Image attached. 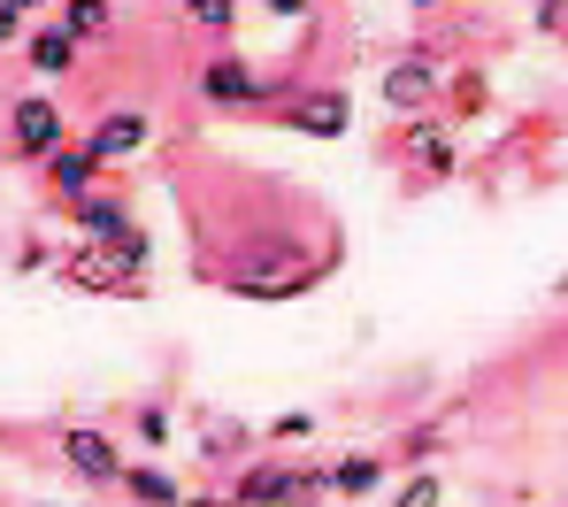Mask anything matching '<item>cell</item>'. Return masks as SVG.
<instances>
[{
	"label": "cell",
	"instance_id": "6da1fadb",
	"mask_svg": "<svg viewBox=\"0 0 568 507\" xmlns=\"http://www.w3.org/2000/svg\"><path fill=\"white\" fill-rule=\"evenodd\" d=\"M185 231H192V277L231 301H307L338 254L346 231L307 185H284L239 162H192L185 170Z\"/></svg>",
	"mask_w": 568,
	"mask_h": 507
},
{
	"label": "cell",
	"instance_id": "7a4b0ae2",
	"mask_svg": "<svg viewBox=\"0 0 568 507\" xmlns=\"http://www.w3.org/2000/svg\"><path fill=\"white\" fill-rule=\"evenodd\" d=\"M300 93V78L292 70H262V62H246L239 47H207L200 62H192V101L200 108H231V115H262V108H277Z\"/></svg>",
	"mask_w": 568,
	"mask_h": 507
},
{
	"label": "cell",
	"instance_id": "3957f363",
	"mask_svg": "<svg viewBox=\"0 0 568 507\" xmlns=\"http://www.w3.org/2000/svg\"><path fill=\"white\" fill-rule=\"evenodd\" d=\"M0 146H8V162H31V170H47L62 146H78V123H70V108H62L54 93H47V85H39V93H16V101H8Z\"/></svg>",
	"mask_w": 568,
	"mask_h": 507
},
{
	"label": "cell",
	"instance_id": "277c9868",
	"mask_svg": "<svg viewBox=\"0 0 568 507\" xmlns=\"http://www.w3.org/2000/svg\"><path fill=\"white\" fill-rule=\"evenodd\" d=\"M54 454H62V469H70L78 485H93V493H123V477H131V454H123V438H115L108 423H62V430H54Z\"/></svg>",
	"mask_w": 568,
	"mask_h": 507
},
{
	"label": "cell",
	"instance_id": "5b68a950",
	"mask_svg": "<svg viewBox=\"0 0 568 507\" xmlns=\"http://www.w3.org/2000/svg\"><path fill=\"white\" fill-rule=\"evenodd\" d=\"M78 139L100 154V170H123V162H139V154L162 139V123H154V108H139V101H108Z\"/></svg>",
	"mask_w": 568,
	"mask_h": 507
},
{
	"label": "cell",
	"instance_id": "8992f818",
	"mask_svg": "<svg viewBox=\"0 0 568 507\" xmlns=\"http://www.w3.org/2000/svg\"><path fill=\"white\" fill-rule=\"evenodd\" d=\"M62 285L100 293V301H146V293H154V270H123L108 246H93V239H70V254H62Z\"/></svg>",
	"mask_w": 568,
	"mask_h": 507
},
{
	"label": "cell",
	"instance_id": "52a82bcc",
	"mask_svg": "<svg viewBox=\"0 0 568 507\" xmlns=\"http://www.w3.org/2000/svg\"><path fill=\"white\" fill-rule=\"evenodd\" d=\"M277 123L300 139H346L354 131V93L346 85H300L292 101H277Z\"/></svg>",
	"mask_w": 568,
	"mask_h": 507
},
{
	"label": "cell",
	"instance_id": "ba28073f",
	"mask_svg": "<svg viewBox=\"0 0 568 507\" xmlns=\"http://www.w3.org/2000/svg\"><path fill=\"white\" fill-rule=\"evenodd\" d=\"M438 85H446L438 47H407V54H392V70H384V101L399 108V115H407V108H430Z\"/></svg>",
	"mask_w": 568,
	"mask_h": 507
},
{
	"label": "cell",
	"instance_id": "9c48e42d",
	"mask_svg": "<svg viewBox=\"0 0 568 507\" xmlns=\"http://www.w3.org/2000/svg\"><path fill=\"white\" fill-rule=\"evenodd\" d=\"M70 223H78V239H93V246H131L146 223L131 215V201L115 193V185H100V193H85V201L70 207Z\"/></svg>",
	"mask_w": 568,
	"mask_h": 507
},
{
	"label": "cell",
	"instance_id": "30bf717a",
	"mask_svg": "<svg viewBox=\"0 0 568 507\" xmlns=\"http://www.w3.org/2000/svg\"><path fill=\"white\" fill-rule=\"evenodd\" d=\"M39 185H47V201H54V207H78L85 193H100V185H108V170H100L93 146L78 139V146H62V154L39 170Z\"/></svg>",
	"mask_w": 568,
	"mask_h": 507
},
{
	"label": "cell",
	"instance_id": "8fae6325",
	"mask_svg": "<svg viewBox=\"0 0 568 507\" xmlns=\"http://www.w3.org/2000/svg\"><path fill=\"white\" fill-rule=\"evenodd\" d=\"M78 54H85V39H78V31H62V23H39V31L23 39V70H31L39 85L78 78Z\"/></svg>",
	"mask_w": 568,
	"mask_h": 507
},
{
	"label": "cell",
	"instance_id": "7c38bea8",
	"mask_svg": "<svg viewBox=\"0 0 568 507\" xmlns=\"http://www.w3.org/2000/svg\"><path fill=\"white\" fill-rule=\"evenodd\" d=\"M454 170H462V154H454L446 123H415V131H407V178H415V185H446Z\"/></svg>",
	"mask_w": 568,
	"mask_h": 507
},
{
	"label": "cell",
	"instance_id": "4fadbf2b",
	"mask_svg": "<svg viewBox=\"0 0 568 507\" xmlns=\"http://www.w3.org/2000/svg\"><path fill=\"white\" fill-rule=\"evenodd\" d=\"M254 446H262V430H254V423H239V415H200V462H207V469L254 462Z\"/></svg>",
	"mask_w": 568,
	"mask_h": 507
},
{
	"label": "cell",
	"instance_id": "5bb4252c",
	"mask_svg": "<svg viewBox=\"0 0 568 507\" xmlns=\"http://www.w3.org/2000/svg\"><path fill=\"white\" fill-rule=\"evenodd\" d=\"M54 23H62V31H78L85 47H108V39L123 31V0H62V8H54Z\"/></svg>",
	"mask_w": 568,
	"mask_h": 507
},
{
	"label": "cell",
	"instance_id": "9a60e30c",
	"mask_svg": "<svg viewBox=\"0 0 568 507\" xmlns=\"http://www.w3.org/2000/svg\"><path fill=\"white\" fill-rule=\"evenodd\" d=\"M384 477H392L384 454H346V462H331V493H338V500H377Z\"/></svg>",
	"mask_w": 568,
	"mask_h": 507
},
{
	"label": "cell",
	"instance_id": "2e32d148",
	"mask_svg": "<svg viewBox=\"0 0 568 507\" xmlns=\"http://www.w3.org/2000/svg\"><path fill=\"white\" fill-rule=\"evenodd\" d=\"M123 438H131L139 454H170V400H162V393L131 400V415H123Z\"/></svg>",
	"mask_w": 568,
	"mask_h": 507
},
{
	"label": "cell",
	"instance_id": "e0dca14e",
	"mask_svg": "<svg viewBox=\"0 0 568 507\" xmlns=\"http://www.w3.org/2000/svg\"><path fill=\"white\" fill-rule=\"evenodd\" d=\"M123 500H131V507H185V485H178L162 462H131V477H123Z\"/></svg>",
	"mask_w": 568,
	"mask_h": 507
},
{
	"label": "cell",
	"instance_id": "ac0fdd59",
	"mask_svg": "<svg viewBox=\"0 0 568 507\" xmlns=\"http://www.w3.org/2000/svg\"><path fill=\"white\" fill-rule=\"evenodd\" d=\"M239 16H246V0H192V8H185V23L200 31V39H215V47H231Z\"/></svg>",
	"mask_w": 568,
	"mask_h": 507
},
{
	"label": "cell",
	"instance_id": "d6986e66",
	"mask_svg": "<svg viewBox=\"0 0 568 507\" xmlns=\"http://www.w3.org/2000/svg\"><path fill=\"white\" fill-rule=\"evenodd\" d=\"M438 500H446V485H438V469H423V477H407L384 507H438Z\"/></svg>",
	"mask_w": 568,
	"mask_h": 507
},
{
	"label": "cell",
	"instance_id": "ffe728a7",
	"mask_svg": "<svg viewBox=\"0 0 568 507\" xmlns=\"http://www.w3.org/2000/svg\"><path fill=\"white\" fill-rule=\"evenodd\" d=\"M262 438H277V446H300V438H315V415L300 407V415H277V423H262Z\"/></svg>",
	"mask_w": 568,
	"mask_h": 507
},
{
	"label": "cell",
	"instance_id": "44dd1931",
	"mask_svg": "<svg viewBox=\"0 0 568 507\" xmlns=\"http://www.w3.org/2000/svg\"><path fill=\"white\" fill-rule=\"evenodd\" d=\"M438 446H446V438H438V423H423V430H407V438H399V462L415 469V462H430Z\"/></svg>",
	"mask_w": 568,
	"mask_h": 507
},
{
	"label": "cell",
	"instance_id": "7402d4cb",
	"mask_svg": "<svg viewBox=\"0 0 568 507\" xmlns=\"http://www.w3.org/2000/svg\"><path fill=\"white\" fill-rule=\"evenodd\" d=\"M23 39H31V16H23L16 0H0V54H8V47H23Z\"/></svg>",
	"mask_w": 568,
	"mask_h": 507
},
{
	"label": "cell",
	"instance_id": "603a6c76",
	"mask_svg": "<svg viewBox=\"0 0 568 507\" xmlns=\"http://www.w3.org/2000/svg\"><path fill=\"white\" fill-rule=\"evenodd\" d=\"M262 16H277V23H307L315 16V0H254Z\"/></svg>",
	"mask_w": 568,
	"mask_h": 507
},
{
	"label": "cell",
	"instance_id": "cb8c5ba5",
	"mask_svg": "<svg viewBox=\"0 0 568 507\" xmlns=\"http://www.w3.org/2000/svg\"><path fill=\"white\" fill-rule=\"evenodd\" d=\"M185 507H239L231 493H185Z\"/></svg>",
	"mask_w": 568,
	"mask_h": 507
},
{
	"label": "cell",
	"instance_id": "d4e9b609",
	"mask_svg": "<svg viewBox=\"0 0 568 507\" xmlns=\"http://www.w3.org/2000/svg\"><path fill=\"white\" fill-rule=\"evenodd\" d=\"M16 8H23V16H47V8H62V0H16Z\"/></svg>",
	"mask_w": 568,
	"mask_h": 507
},
{
	"label": "cell",
	"instance_id": "484cf974",
	"mask_svg": "<svg viewBox=\"0 0 568 507\" xmlns=\"http://www.w3.org/2000/svg\"><path fill=\"white\" fill-rule=\"evenodd\" d=\"M23 507H62V500H23Z\"/></svg>",
	"mask_w": 568,
	"mask_h": 507
},
{
	"label": "cell",
	"instance_id": "4316f807",
	"mask_svg": "<svg viewBox=\"0 0 568 507\" xmlns=\"http://www.w3.org/2000/svg\"><path fill=\"white\" fill-rule=\"evenodd\" d=\"M415 8H446V0H415Z\"/></svg>",
	"mask_w": 568,
	"mask_h": 507
},
{
	"label": "cell",
	"instance_id": "83f0119b",
	"mask_svg": "<svg viewBox=\"0 0 568 507\" xmlns=\"http://www.w3.org/2000/svg\"><path fill=\"white\" fill-rule=\"evenodd\" d=\"M0 123H8V93H0Z\"/></svg>",
	"mask_w": 568,
	"mask_h": 507
},
{
	"label": "cell",
	"instance_id": "f1b7e54d",
	"mask_svg": "<svg viewBox=\"0 0 568 507\" xmlns=\"http://www.w3.org/2000/svg\"><path fill=\"white\" fill-rule=\"evenodd\" d=\"M170 8H192V0H170Z\"/></svg>",
	"mask_w": 568,
	"mask_h": 507
}]
</instances>
